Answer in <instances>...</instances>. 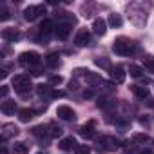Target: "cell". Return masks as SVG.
<instances>
[{"label": "cell", "mask_w": 154, "mask_h": 154, "mask_svg": "<svg viewBox=\"0 0 154 154\" xmlns=\"http://www.w3.org/2000/svg\"><path fill=\"white\" fill-rule=\"evenodd\" d=\"M89 40H91V35H89V31H87V29H80L78 33H76L74 44L78 45V47H85V45L89 44Z\"/></svg>", "instance_id": "obj_9"}, {"label": "cell", "mask_w": 154, "mask_h": 154, "mask_svg": "<svg viewBox=\"0 0 154 154\" xmlns=\"http://www.w3.org/2000/svg\"><path fill=\"white\" fill-rule=\"evenodd\" d=\"M80 134H82L84 138H87V140H93V138L96 136V132H94V122H89V123L82 125Z\"/></svg>", "instance_id": "obj_13"}, {"label": "cell", "mask_w": 154, "mask_h": 154, "mask_svg": "<svg viewBox=\"0 0 154 154\" xmlns=\"http://www.w3.org/2000/svg\"><path fill=\"white\" fill-rule=\"evenodd\" d=\"M56 116L62 118V120H65V122H71V120L76 118V112H74L69 105H60V107L56 109Z\"/></svg>", "instance_id": "obj_6"}, {"label": "cell", "mask_w": 154, "mask_h": 154, "mask_svg": "<svg viewBox=\"0 0 154 154\" xmlns=\"http://www.w3.org/2000/svg\"><path fill=\"white\" fill-rule=\"evenodd\" d=\"M62 82H63L62 76H51V78H49V85H60Z\"/></svg>", "instance_id": "obj_31"}, {"label": "cell", "mask_w": 154, "mask_h": 154, "mask_svg": "<svg viewBox=\"0 0 154 154\" xmlns=\"http://www.w3.org/2000/svg\"><path fill=\"white\" fill-rule=\"evenodd\" d=\"M143 65H145V69H149L150 72H154V56H150V54L143 56Z\"/></svg>", "instance_id": "obj_26"}, {"label": "cell", "mask_w": 154, "mask_h": 154, "mask_svg": "<svg viewBox=\"0 0 154 154\" xmlns=\"http://www.w3.org/2000/svg\"><path fill=\"white\" fill-rule=\"evenodd\" d=\"M140 154H154V152H152V150H149V149H147V150H141V152H140Z\"/></svg>", "instance_id": "obj_35"}, {"label": "cell", "mask_w": 154, "mask_h": 154, "mask_svg": "<svg viewBox=\"0 0 154 154\" xmlns=\"http://www.w3.org/2000/svg\"><path fill=\"white\" fill-rule=\"evenodd\" d=\"M27 152H29V147L24 141H17L13 145V154H27Z\"/></svg>", "instance_id": "obj_22"}, {"label": "cell", "mask_w": 154, "mask_h": 154, "mask_svg": "<svg viewBox=\"0 0 154 154\" xmlns=\"http://www.w3.org/2000/svg\"><path fill=\"white\" fill-rule=\"evenodd\" d=\"M58 147H60L62 150H71V149H76V140H74L72 136H69V138H63V140L58 143Z\"/></svg>", "instance_id": "obj_17"}, {"label": "cell", "mask_w": 154, "mask_h": 154, "mask_svg": "<svg viewBox=\"0 0 154 154\" xmlns=\"http://www.w3.org/2000/svg\"><path fill=\"white\" fill-rule=\"evenodd\" d=\"M18 134V127L15 123H4L2 125V140H8L9 136Z\"/></svg>", "instance_id": "obj_12"}, {"label": "cell", "mask_w": 154, "mask_h": 154, "mask_svg": "<svg viewBox=\"0 0 154 154\" xmlns=\"http://www.w3.org/2000/svg\"><path fill=\"white\" fill-rule=\"evenodd\" d=\"M18 38H20L18 29L8 27V29H4V31H2V40H6V42H15V40H18Z\"/></svg>", "instance_id": "obj_11"}, {"label": "cell", "mask_w": 154, "mask_h": 154, "mask_svg": "<svg viewBox=\"0 0 154 154\" xmlns=\"http://www.w3.org/2000/svg\"><path fill=\"white\" fill-rule=\"evenodd\" d=\"M109 24H111L112 27H122V26H123V18H122V15H118V13L109 15Z\"/></svg>", "instance_id": "obj_20"}, {"label": "cell", "mask_w": 154, "mask_h": 154, "mask_svg": "<svg viewBox=\"0 0 154 154\" xmlns=\"http://www.w3.org/2000/svg\"><path fill=\"white\" fill-rule=\"evenodd\" d=\"M13 87H15V91L18 93V94H27L29 91H31V78L27 74H17V76H13Z\"/></svg>", "instance_id": "obj_2"}, {"label": "cell", "mask_w": 154, "mask_h": 154, "mask_svg": "<svg viewBox=\"0 0 154 154\" xmlns=\"http://www.w3.org/2000/svg\"><path fill=\"white\" fill-rule=\"evenodd\" d=\"M36 154H47V152H36Z\"/></svg>", "instance_id": "obj_36"}, {"label": "cell", "mask_w": 154, "mask_h": 154, "mask_svg": "<svg viewBox=\"0 0 154 154\" xmlns=\"http://www.w3.org/2000/svg\"><path fill=\"white\" fill-rule=\"evenodd\" d=\"M36 91H38L40 96H47V98H58V96H63V93H60V91H53L51 85H38Z\"/></svg>", "instance_id": "obj_8"}, {"label": "cell", "mask_w": 154, "mask_h": 154, "mask_svg": "<svg viewBox=\"0 0 154 154\" xmlns=\"http://www.w3.org/2000/svg\"><path fill=\"white\" fill-rule=\"evenodd\" d=\"M129 72H131V76H134V78H141V72H143V69H141L140 65L132 63V65L129 67Z\"/></svg>", "instance_id": "obj_27"}, {"label": "cell", "mask_w": 154, "mask_h": 154, "mask_svg": "<svg viewBox=\"0 0 154 154\" xmlns=\"http://www.w3.org/2000/svg\"><path fill=\"white\" fill-rule=\"evenodd\" d=\"M53 29H54V24H53V20H44V22H42V26H40V31H42L44 35H49Z\"/></svg>", "instance_id": "obj_25"}, {"label": "cell", "mask_w": 154, "mask_h": 154, "mask_svg": "<svg viewBox=\"0 0 154 154\" xmlns=\"http://www.w3.org/2000/svg\"><path fill=\"white\" fill-rule=\"evenodd\" d=\"M31 134L35 136V138H45L47 136V127L45 125H36V127H33V131H31Z\"/></svg>", "instance_id": "obj_19"}, {"label": "cell", "mask_w": 154, "mask_h": 154, "mask_svg": "<svg viewBox=\"0 0 154 154\" xmlns=\"http://www.w3.org/2000/svg\"><path fill=\"white\" fill-rule=\"evenodd\" d=\"M45 62H47V65H51V67H58V65H60V54H58V53H51V54H47Z\"/></svg>", "instance_id": "obj_23"}, {"label": "cell", "mask_w": 154, "mask_h": 154, "mask_svg": "<svg viewBox=\"0 0 154 154\" xmlns=\"http://www.w3.org/2000/svg\"><path fill=\"white\" fill-rule=\"evenodd\" d=\"M40 15H45V6H44V4L29 6V8H26V11H24V18H26L27 22H35Z\"/></svg>", "instance_id": "obj_4"}, {"label": "cell", "mask_w": 154, "mask_h": 154, "mask_svg": "<svg viewBox=\"0 0 154 154\" xmlns=\"http://www.w3.org/2000/svg\"><path fill=\"white\" fill-rule=\"evenodd\" d=\"M71 27H72L71 22L58 24V27H56V35H58V38H60V40H65V38L69 36V33H71Z\"/></svg>", "instance_id": "obj_10"}, {"label": "cell", "mask_w": 154, "mask_h": 154, "mask_svg": "<svg viewBox=\"0 0 154 154\" xmlns=\"http://www.w3.org/2000/svg\"><path fill=\"white\" fill-rule=\"evenodd\" d=\"M98 107H100V109L109 111V109L116 107V102H114V100H111V98H100V100H98Z\"/></svg>", "instance_id": "obj_18"}, {"label": "cell", "mask_w": 154, "mask_h": 154, "mask_svg": "<svg viewBox=\"0 0 154 154\" xmlns=\"http://www.w3.org/2000/svg\"><path fill=\"white\" fill-rule=\"evenodd\" d=\"M15 109H17V103H15L13 100H4L2 105H0V111H2L6 116H11V114L15 112Z\"/></svg>", "instance_id": "obj_15"}, {"label": "cell", "mask_w": 154, "mask_h": 154, "mask_svg": "<svg viewBox=\"0 0 154 154\" xmlns=\"http://www.w3.org/2000/svg\"><path fill=\"white\" fill-rule=\"evenodd\" d=\"M94 63H96L98 67H102V69H109V71H111V62H109V58H105V56L94 58Z\"/></svg>", "instance_id": "obj_24"}, {"label": "cell", "mask_w": 154, "mask_h": 154, "mask_svg": "<svg viewBox=\"0 0 154 154\" xmlns=\"http://www.w3.org/2000/svg\"><path fill=\"white\" fill-rule=\"evenodd\" d=\"M49 129H51L49 136H53V138H58V136L62 134V127H60V125H56V123H51V125H49Z\"/></svg>", "instance_id": "obj_28"}, {"label": "cell", "mask_w": 154, "mask_h": 154, "mask_svg": "<svg viewBox=\"0 0 154 154\" xmlns=\"http://www.w3.org/2000/svg\"><path fill=\"white\" fill-rule=\"evenodd\" d=\"M74 154H91V147L89 145H76Z\"/></svg>", "instance_id": "obj_29"}, {"label": "cell", "mask_w": 154, "mask_h": 154, "mask_svg": "<svg viewBox=\"0 0 154 154\" xmlns=\"http://www.w3.org/2000/svg\"><path fill=\"white\" fill-rule=\"evenodd\" d=\"M8 93H9V87H8V85H2V91H0V94L6 98V96H8Z\"/></svg>", "instance_id": "obj_32"}, {"label": "cell", "mask_w": 154, "mask_h": 154, "mask_svg": "<svg viewBox=\"0 0 154 154\" xmlns=\"http://www.w3.org/2000/svg\"><path fill=\"white\" fill-rule=\"evenodd\" d=\"M93 31L96 33V35H105L107 33V24H105V20L103 18H94V22H93Z\"/></svg>", "instance_id": "obj_14"}, {"label": "cell", "mask_w": 154, "mask_h": 154, "mask_svg": "<svg viewBox=\"0 0 154 154\" xmlns=\"http://www.w3.org/2000/svg\"><path fill=\"white\" fill-rule=\"evenodd\" d=\"M112 51L120 56H129L134 51V42L129 40L127 36H120L112 42Z\"/></svg>", "instance_id": "obj_1"}, {"label": "cell", "mask_w": 154, "mask_h": 154, "mask_svg": "<svg viewBox=\"0 0 154 154\" xmlns=\"http://www.w3.org/2000/svg\"><path fill=\"white\" fill-rule=\"evenodd\" d=\"M111 80H112V84H123L125 82V69L122 65L111 67Z\"/></svg>", "instance_id": "obj_7"}, {"label": "cell", "mask_w": 154, "mask_h": 154, "mask_svg": "<svg viewBox=\"0 0 154 154\" xmlns=\"http://www.w3.org/2000/svg\"><path fill=\"white\" fill-rule=\"evenodd\" d=\"M100 145H102L105 150H116V149L120 147V140H118L116 136H102Z\"/></svg>", "instance_id": "obj_5"}, {"label": "cell", "mask_w": 154, "mask_h": 154, "mask_svg": "<svg viewBox=\"0 0 154 154\" xmlns=\"http://www.w3.org/2000/svg\"><path fill=\"white\" fill-rule=\"evenodd\" d=\"M18 62L22 65H26V67H35V65L40 63V54L35 53V51H26V53H22L18 56Z\"/></svg>", "instance_id": "obj_3"}, {"label": "cell", "mask_w": 154, "mask_h": 154, "mask_svg": "<svg viewBox=\"0 0 154 154\" xmlns=\"http://www.w3.org/2000/svg\"><path fill=\"white\" fill-rule=\"evenodd\" d=\"M149 140H150V138H149L147 134H134V136H132V141H134V143H147Z\"/></svg>", "instance_id": "obj_30"}, {"label": "cell", "mask_w": 154, "mask_h": 154, "mask_svg": "<svg viewBox=\"0 0 154 154\" xmlns=\"http://www.w3.org/2000/svg\"><path fill=\"white\" fill-rule=\"evenodd\" d=\"M33 118H35V111H33V109H27V107H26V109H20V111H18V120H20V122L27 123V122L33 120Z\"/></svg>", "instance_id": "obj_16"}, {"label": "cell", "mask_w": 154, "mask_h": 154, "mask_svg": "<svg viewBox=\"0 0 154 154\" xmlns=\"http://www.w3.org/2000/svg\"><path fill=\"white\" fill-rule=\"evenodd\" d=\"M0 15H2V17H0L2 20H8V18H9V13H8L6 9H2V13H0Z\"/></svg>", "instance_id": "obj_33"}, {"label": "cell", "mask_w": 154, "mask_h": 154, "mask_svg": "<svg viewBox=\"0 0 154 154\" xmlns=\"http://www.w3.org/2000/svg\"><path fill=\"white\" fill-rule=\"evenodd\" d=\"M0 76H2V78H6V76H8V69H0Z\"/></svg>", "instance_id": "obj_34"}, {"label": "cell", "mask_w": 154, "mask_h": 154, "mask_svg": "<svg viewBox=\"0 0 154 154\" xmlns=\"http://www.w3.org/2000/svg\"><path fill=\"white\" fill-rule=\"evenodd\" d=\"M131 91H132V93H134V94H136L138 98H143V100H145V98L149 96V89H147V87H140V85H132V87H131Z\"/></svg>", "instance_id": "obj_21"}]
</instances>
